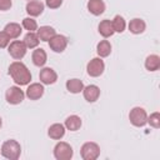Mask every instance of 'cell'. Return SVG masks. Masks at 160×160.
Here are the masks:
<instances>
[{
	"label": "cell",
	"mask_w": 160,
	"mask_h": 160,
	"mask_svg": "<svg viewBox=\"0 0 160 160\" xmlns=\"http://www.w3.org/2000/svg\"><path fill=\"white\" fill-rule=\"evenodd\" d=\"M20 154H21V146L16 140L10 139V140H6V141L2 142V145H1V155L5 159L18 160L20 158Z\"/></svg>",
	"instance_id": "obj_2"
},
{
	"label": "cell",
	"mask_w": 160,
	"mask_h": 160,
	"mask_svg": "<svg viewBox=\"0 0 160 160\" xmlns=\"http://www.w3.org/2000/svg\"><path fill=\"white\" fill-rule=\"evenodd\" d=\"M82 95L85 98L86 101L89 102H94L99 99L100 96V89L99 86L96 85H88V86H84L82 89Z\"/></svg>",
	"instance_id": "obj_13"
},
{
	"label": "cell",
	"mask_w": 160,
	"mask_h": 160,
	"mask_svg": "<svg viewBox=\"0 0 160 160\" xmlns=\"http://www.w3.org/2000/svg\"><path fill=\"white\" fill-rule=\"evenodd\" d=\"M39 79H40V82H41V84H44V85H51V84L56 82V80H58V74H56L55 70L51 69V68H42V69L40 70Z\"/></svg>",
	"instance_id": "obj_10"
},
{
	"label": "cell",
	"mask_w": 160,
	"mask_h": 160,
	"mask_svg": "<svg viewBox=\"0 0 160 160\" xmlns=\"http://www.w3.org/2000/svg\"><path fill=\"white\" fill-rule=\"evenodd\" d=\"M11 5H12L11 0H0V10H1V11L9 10V9L11 8Z\"/></svg>",
	"instance_id": "obj_31"
},
{
	"label": "cell",
	"mask_w": 160,
	"mask_h": 160,
	"mask_svg": "<svg viewBox=\"0 0 160 160\" xmlns=\"http://www.w3.org/2000/svg\"><path fill=\"white\" fill-rule=\"evenodd\" d=\"M24 98H25V94L19 86H10L5 92V99L11 105L20 104L24 100Z\"/></svg>",
	"instance_id": "obj_8"
},
{
	"label": "cell",
	"mask_w": 160,
	"mask_h": 160,
	"mask_svg": "<svg viewBox=\"0 0 160 160\" xmlns=\"http://www.w3.org/2000/svg\"><path fill=\"white\" fill-rule=\"evenodd\" d=\"M55 34H56V32H55V29L51 28V26H48V25L40 26V28L36 30V35H38V38H39L41 41H49Z\"/></svg>",
	"instance_id": "obj_19"
},
{
	"label": "cell",
	"mask_w": 160,
	"mask_h": 160,
	"mask_svg": "<svg viewBox=\"0 0 160 160\" xmlns=\"http://www.w3.org/2000/svg\"><path fill=\"white\" fill-rule=\"evenodd\" d=\"M145 68L149 71H156L160 68V56L151 54L145 59Z\"/></svg>",
	"instance_id": "obj_23"
},
{
	"label": "cell",
	"mask_w": 160,
	"mask_h": 160,
	"mask_svg": "<svg viewBox=\"0 0 160 160\" xmlns=\"http://www.w3.org/2000/svg\"><path fill=\"white\" fill-rule=\"evenodd\" d=\"M111 24H112L115 32H122L126 28V22L121 15H115V18L111 20Z\"/></svg>",
	"instance_id": "obj_26"
},
{
	"label": "cell",
	"mask_w": 160,
	"mask_h": 160,
	"mask_svg": "<svg viewBox=\"0 0 160 160\" xmlns=\"http://www.w3.org/2000/svg\"><path fill=\"white\" fill-rule=\"evenodd\" d=\"M22 41L25 42V45H26L28 49H35V48L39 45L40 39L38 38L36 32H34V31H29V32L25 35V38H24Z\"/></svg>",
	"instance_id": "obj_25"
},
{
	"label": "cell",
	"mask_w": 160,
	"mask_h": 160,
	"mask_svg": "<svg viewBox=\"0 0 160 160\" xmlns=\"http://www.w3.org/2000/svg\"><path fill=\"white\" fill-rule=\"evenodd\" d=\"M26 50H28V48H26L25 42L21 41V40H14L8 46V51H9L10 56L14 58L15 60L22 59L26 54Z\"/></svg>",
	"instance_id": "obj_6"
},
{
	"label": "cell",
	"mask_w": 160,
	"mask_h": 160,
	"mask_svg": "<svg viewBox=\"0 0 160 160\" xmlns=\"http://www.w3.org/2000/svg\"><path fill=\"white\" fill-rule=\"evenodd\" d=\"M96 52L100 58H106L111 52V44L108 40H101L96 45Z\"/></svg>",
	"instance_id": "obj_24"
},
{
	"label": "cell",
	"mask_w": 160,
	"mask_h": 160,
	"mask_svg": "<svg viewBox=\"0 0 160 160\" xmlns=\"http://www.w3.org/2000/svg\"><path fill=\"white\" fill-rule=\"evenodd\" d=\"M80 155L84 160H95L100 155V146L94 141L84 142L80 149Z\"/></svg>",
	"instance_id": "obj_4"
},
{
	"label": "cell",
	"mask_w": 160,
	"mask_h": 160,
	"mask_svg": "<svg viewBox=\"0 0 160 160\" xmlns=\"http://www.w3.org/2000/svg\"><path fill=\"white\" fill-rule=\"evenodd\" d=\"M4 31L10 36V39H18L22 30H21L20 24H18V22H9V24L5 25Z\"/></svg>",
	"instance_id": "obj_22"
},
{
	"label": "cell",
	"mask_w": 160,
	"mask_h": 160,
	"mask_svg": "<svg viewBox=\"0 0 160 160\" xmlns=\"http://www.w3.org/2000/svg\"><path fill=\"white\" fill-rule=\"evenodd\" d=\"M62 4V0H45V5L50 9H58Z\"/></svg>",
	"instance_id": "obj_30"
},
{
	"label": "cell",
	"mask_w": 160,
	"mask_h": 160,
	"mask_svg": "<svg viewBox=\"0 0 160 160\" xmlns=\"http://www.w3.org/2000/svg\"><path fill=\"white\" fill-rule=\"evenodd\" d=\"M98 30H99L100 35L104 36V38H110V36H112L114 32H115L111 21L108 20V19L100 21V24H99V26H98Z\"/></svg>",
	"instance_id": "obj_18"
},
{
	"label": "cell",
	"mask_w": 160,
	"mask_h": 160,
	"mask_svg": "<svg viewBox=\"0 0 160 160\" xmlns=\"http://www.w3.org/2000/svg\"><path fill=\"white\" fill-rule=\"evenodd\" d=\"M31 60H32V62H34V65H35V66H39V68L44 66V65L46 64V61H48L46 51H45L44 49H41V48L35 49V50L32 51Z\"/></svg>",
	"instance_id": "obj_15"
},
{
	"label": "cell",
	"mask_w": 160,
	"mask_h": 160,
	"mask_svg": "<svg viewBox=\"0 0 160 160\" xmlns=\"http://www.w3.org/2000/svg\"><path fill=\"white\" fill-rule=\"evenodd\" d=\"M72 154V148L65 141H59L54 148V156L56 160H70Z\"/></svg>",
	"instance_id": "obj_5"
},
{
	"label": "cell",
	"mask_w": 160,
	"mask_h": 160,
	"mask_svg": "<svg viewBox=\"0 0 160 160\" xmlns=\"http://www.w3.org/2000/svg\"><path fill=\"white\" fill-rule=\"evenodd\" d=\"M104 70H105V64H104V60L101 58H94L86 65V71L92 78L100 76L104 72Z\"/></svg>",
	"instance_id": "obj_7"
},
{
	"label": "cell",
	"mask_w": 160,
	"mask_h": 160,
	"mask_svg": "<svg viewBox=\"0 0 160 160\" xmlns=\"http://www.w3.org/2000/svg\"><path fill=\"white\" fill-rule=\"evenodd\" d=\"M68 46V39L64 35L55 34L50 40H49V48L54 52H62Z\"/></svg>",
	"instance_id": "obj_9"
},
{
	"label": "cell",
	"mask_w": 160,
	"mask_h": 160,
	"mask_svg": "<svg viewBox=\"0 0 160 160\" xmlns=\"http://www.w3.org/2000/svg\"><path fill=\"white\" fill-rule=\"evenodd\" d=\"M26 12L31 16V18H35V16H39L42 14L44 11V4L39 0H30L28 1L26 4Z\"/></svg>",
	"instance_id": "obj_12"
},
{
	"label": "cell",
	"mask_w": 160,
	"mask_h": 160,
	"mask_svg": "<svg viewBox=\"0 0 160 160\" xmlns=\"http://www.w3.org/2000/svg\"><path fill=\"white\" fill-rule=\"evenodd\" d=\"M48 135H49V138H51L54 140H60L65 135V126L62 124L55 122V124L50 125V128L48 129Z\"/></svg>",
	"instance_id": "obj_14"
},
{
	"label": "cell",
	"mask_w": 160,
	"mask_h": 160,
	"mask_svg": "<svg viewBox=\"0 0 160 160\" xmlns=\"http://www.w3.org/2000/svg\"><path fill=\"white\" fill-rule=\"evenodd\" d=\"M22 28L28 31H35L38 30V22L32 18H25L22 19Z\"/></svg>",
	"instance_id": "obj_27"
},
{
	"label": "cell",
	"mask_w": 160,
	"mask_h": 160,
	"mask_svg": "<svg viewBox=\"0 0 160 160\" xmlns=\"http://www.w3.org/2000/svg\"><path fill=\"white\" fill-rule=\"evenodd\" d=\"M146 124H149L150 126L155 128V129H159L160 128V114L156 111V112H152L149 118H148V121Z\"/></svg>",
	"instance_id": "obj_28"
},
{
	"label": "cell",
	"mask_w": 160,
	"mask_h": 160,
	"mask_svg": "<svg viewBox=\"0 0 160 160\" xmlns=\"http://www.w3.org/2000/svg\"><path fill=\"white\" fill-rule=\"evenodd\" d=\"M29 1H30V0H29Z\"/></svg>",
	"instance_id": "obj_33"
},
{
	"label": "cell",
	"mask_w": 160,
	"mask_h": 160,
	"mask_svg": "<svg viewBox=\"0 0 160 160\" xmlns=\"http://www.w3.org/2000/svg\"><path fill=\"white\" fill-rule=\"evenodd\" d=\"M65 85H66V90L71 94H79L84 89V84L80 79H69Z\"/></svg>",
	"instance_id": "obj_21"
},
{
	"label": "cell",
	"mask_w": 160,
	"mask_h": 160,
	"mask_svg": "<svg viewBox=\"0 0 160 160\" xmlns=\"http://www.w3.org/2000/svg\"><path fill=\"white\" fill-rule=\"evenodd\" d=\"M9 75L16 85H28L31 80V74L28 66L21 61H14L9 66Z\"/></svg>",
	"instance_id": "obj_1"
},
{
	"label": "cell",
	"mask_w": 160,
	"mask_h": 160,
	"mask_svg": "<svg viewBox=\"0 0 160 160\" xmlns=\"http://www.w3.org/2000/svg\"><path fill=\"white\" fill-rule=\"evenodd\" d=\"M64 126H65V129H68L70 131L79 130L81 128V119H80V116H78V115H70V116H68L66 120H65V122H64Z\"/></svg>",
	"instance_id": "obj_20"
},
{
	"label": "cell",
	"mask_w": 160,
	"mask_h": 160,
	"mask_svg": "<svg viewBox=\"0 0 160 160\" xmlns=\"http://www.w3.org/2000/svg\"><path fill=\"white\" fill-rule=\"evenodd\" d=\"M1 125H2V121H1V118H0V128H1Z\"/></svg>",
	"instance_id": "obj_32"
},
{
	"label": "cell",
	"mask_w": 160,
	"mask_h": 160,
	"mask_svg": "<svg viewBox=\"0 0 160 160\" xmlns=\"http://www.w3.org/2000/svg\"><path fill=\"white\" fill-rule=\"evenodd\" d=\"M88 10L92 15L99 16L105 11V2L102 0H89L88 1Z\"/></svg>",
	"instance_id": "obj_16"
},
{
	"label": "cell",
	"mask_w": 160,
	"mask_h": 160,
	"mask_svg": "<svg viewBox=\"0 0 160 160\" xmlns=\"http://www.w3.org/2000/svg\"><path fill=\"white\" fill-rule=\"evenodd\" d=\"M146 29V24L142 19H139V18H135L132 20H130L129 22V30L130 32L138 35V34H142Z\"/></svg>",
	"instance_id": "obj_17"
},
{
	"label": "cell",
	"mask_w": 160,
	"mask_h": 160,
	"mask_svg": "<svg viewBox=\"0 0 160 160\" xmlns=\"http://www.w3.org/2000/svg\"><path fill=\"white\" fill-rule=\"evenodd\" d=\"M129 120L130 122L136 128H142L148 121V114L145 109L140 106H135L129 112Z\"/></svg>",
	"instance_id": "obj_3"
},
{
	"label": "cell",
	"mask_w": 160,
	"mask_h": 160,
	"mask_svg": "<svg viewBox=\"0 0 160 160\" xmlns=\"http://www.w3.org/2000/svg\"><path fill=\"white\" fill-rule=\"evenodd\" d=\"M44 90L45 89H44L42 84H40V82H32V84H30L28 86L25 95L30 100H39L44 95Z\"/></svg>",
	"instance_id": "obj_11"
},
{
	"label": "cell",
	"mask_w": 160,
	"mask_h": 160,
	"mask_svg": "<svg viewBox=\"0 0 160 160\" xmlns=\"http://www.w3.org/2000/svg\"><path fill=\"white\" fill-rule=\"evenodd\" d=\"M10 44V36L2 30L0 31V49H4V48H8Z\"/></svg>",
	"instance_id": "obj_29"
}]
</instances>
